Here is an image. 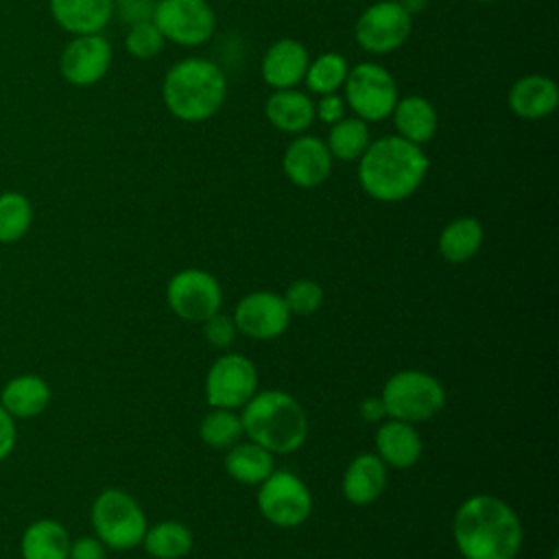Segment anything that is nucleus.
<instances>
[{
    "mask_svg": "<svg viewBox=\"0 0 559 559\" xmlns=\"http://www.w3.org/2000/svg\"><path fill=\"white\" fill-rule=\"evenodd\" d=\"M452 535L465 559H513L524 537L518 513L489 493H476L459 507Z\"/></svg>",
    "mask_w": 559,
    "mask_h": 559,
    "instance_id": "1",
    "label": "nucleus"
},
{
    "mask_svg": "<svg viewBox=\"0 0 559 559\" xmlns=\"http://www.w3.org/2000/svg\"><path fill=\"white\" fill-rule=\"evenodd\" d=\"M428 168L430 159L421 146L400 135H382L358 157V181L371 199L397 203L417 192Z\"/></svg>",
    "mask_w": 559,
    "mask_h": 559,
    "instance_id": "2",
    "label": "nucleus"
},
{
    "mask_svg": "<svg viewBox=\"0 0 559 559\" xmlns=\"http://www.w3.org/2000/svg\"><path fill=\"white\" fill-rule=\"evenodd\" d=\"M225 98V72L203 57L177 61L162 81V100L181 122H203L212 118L223 107Z\"/></svg>",
    "mask_w": 559,
    "mask_h": 559,
    "instance_id": "3",
    "label": "nucleus"
},
{
    "mask_svg": "<svg viewBox=\"0 0 559 559\" xmlns=\"http://www.w3.org/2000/svg\"><path fill=\"white\" fill-rule=\"evenodd\" d=\"M249 441L271 454H290L308 437V417L301 404L284 391H258L240 413Z\"/></svg>",
    "mask_w": 559,
    "mask_h": 559,
    "instance_id": "4",
    "label": "nucleus"
},
{
    "mask_svg": "<svg viewBox=\"0 0 559 559\" xmlns=\"http://www.w3.org/2000/svg\"><path fill=\"white\" fill-rule=\"evenodd\" d=\"M380 400L391 419L417 424L435 417L443 408L445 391L430 373L404 369L384 382Z\"/></svg>",
    "mask_w": 559,
    "mask_h": 559,
    "instance_id": "5",
    "label": "nucleus"
},
{
    "mask_svg": "<svg viewBox=\"0 0 559 559\" xmlns=\"http://www.w3.org/2000/svg\"><path fill=\"white\" fill-rule=\"evenodd\" d=\"M343 90L345 103L356 118L365 122H380L389 118L400 98L393 74L376 61H360L349 68Z\"/></svg>",
    "mask_w": 559,
    "mask_h": 559,
    "instance_id": "6",
    "label": "nucleus"
},
{
    "mask_svg": "<svg viewBox=\"0 0 559 559\" xmlns=\"http://www.w3.org/2000/svg\"><path fill=\"white\" fill-rule=\"evenodd\" d=\"M92 524L98 539L116 550L135 548L148 528L140 504L120 489H105L94 500Z\"/></svg>",
    "mask_w": 559,
    "mask_h": 559,
    "instance_id": "7",
    "label": "nucleus"
},
{
    "mask_svg": "<svg viewBox=\"0 0 559 559\" xmlns=\"http://www.w3.org/2000/svg\"><path fill=\"white\" fill-rule=\"evenodd\" d=\"M258 509L275 526L293 528L312 513V496L306 483L286 469L271 472L258 489Z\"/></svg>",
    "mask_w": 559,
    "mask_h": 559,
    "instance_id": "8",
    "label": "nucleus"
},
{
    "mask_svg": "<svg viewBox=\"0 0 559 559\" xmlns=\"http://www.w3.org/2000/svg\"><path fill=\"white\" fill-rule=\"evenodd\" d=\"M153 24L166 41L201 46L214 35L216 15L207 0H157Z\"/></svg>",
    "mask_w": 559,
    "mask_h": 559,
    "instance_id": "9",
    "label": "nucleus"
},
{
    "mask_svg": "<svg viewBox=\"0 0 559 559\" xmlns=\"http://www.w3.org/2000/svg\"><path fill=\"white\" fill-rule=\"evenodd\" d=\"M413 31L408 15L397 0H378L369 4L356 20V41L371 55H389L397 50Z\"/></svg>",
    "mask_w": 559,
    "mask_h": 559,
    "instance_id": "10",
    "label": "nucleus"
},
{
    "mask_svg": "<svg viewBox=\"0 0 559 559\" xmlns=\"http://www.w3.org/2000/svg\"><path fill=\"white\" fill-rule=\"evenodd\" d=\"M258 393V369L242 354H225L205 376V400L212 408H242Z\"/></svg>",
    "mask_w": 559,
    "mask_h": 559,
    "instance_id": "11",
    "label": "nucleus"
},
{
    "mask_svg": "<svg viewBox=\"0 0 559 559\" xmlns=\"http://www.w3.org/2000/svg\"><path fill=\"white\" fill-rule=\"evenodd\" d=\"M170 310L186 319L203 323L221 310L223 290L214 275L201 269H183L170 277L166 288Z\"/></svg>",
    "mask_w": 559,
    "mask_h": 559,
    "instance_id": "12",
    "label": "nucleus"
},
{
    "mask_svg": "<svg viewBox=\"0 0 559 559\" xmlns=\"http://www.w3.org/2000/svg\"><path fill=\"white\" fill-rule=\"evenodd\" d=\"M236 330L255 341H271L284 334L290 323V312L284 297L271 290H255L245 295L234 310Z\"/></svg>",
    "mask_w": 559,
    "mask_h": 559,
    "instance_id": "13",
    "label": "nucleus"
},
{
    "mask_svg": "<svg viewBox=\"0 0 559 559\" xmlns=\"http://www.w3.org/2000/svg\"><path fill=\"white\" fill-rule=\"evenodd\" d=\"M111 44L98 35H76L61 52V76L79 87L98 83L111 66Z\"/></svg>",
    "mask_w": 559,
    "mask_h": 559,
    "instance_id": "14",
    "label": "nucleus"
},
{
    "mask_svg": "<svg viewBox=\"0 0 559 559\" xmlns=\"http://www.w3.org/2000/svg\"><path fill=\"white\" fill-rule=\"evenodd\" d=\"M334 159L325 142L317 135L295 138L282 157L284 175L297 188H317L332 175Z\"/></svg>",
    "mask_w": 559,
    "mask_h": 559,
    "instance_id": "15",
    "label": "nucleus"
},
{
    "mask_svg": "<svg viewBox=\"0 0 559 559\" xmlns=\"http://www.w3.org/2000/svg\"><path fill=\"white\" fill-rule=\"evenodd\" d=\"M310 63L306 46L293 37L273 41L262 57V81L273 90H288L304 81Z\"/></svg>",
    "mask_w": 559,
    "mask_h": 559,
    "instance_id": "16",
    "label": "nucleus"
},
{
    "mask_svg": "<svg viewBox=\"0 0 559 559\" xmlns=\"http://www.w3.org/2000/svg\"><path fill=\"white\" fill-rule=\"evenodd\" d=\"M507 103L518 118L542 120L557 109L559 87L550 76L526 74L509 87Z\"/></svg>",
    "mask_w": 559,
    "mask_h": 559,
    "instance_id": "17",
    "label": "nucleus"
},
{
    "mask_svg": "<svg viewBox=\"0 0 559 559\" xmlns=\"http://www.w3.org/2000/svg\"><path fill=\"white\" fill-rule=\"evenodd\" d=\"M376 452L384 465L406 469L421 456V437L413 424L391 419L376 430Z\"/></svg>",
    "mask_w": 559,
    "mask_h": 559,
    "instance_id": "18",
    "label": "nucleus"
},
{
    "mask_svg": "<svg viewBox=\"0 0 559 559\" xmlns=\"http://www.w3.org/2000/svg\"><path fill=\"white\" fill-rule=\"evenodd\" d=\"M50 13L63 31L92 35L109 24L114 0H50Z\"/></svg>",
    "mask_w": 559,
    "mask_h": 559,
    "instance_id": "19",
    "label": "nucleus"
},
{
    "mask_svg": "<svg viewBox=\"0 0 559 559\" xmlns=\"http://www.w3.org/2000/svg\"><path fill=\"white\" fill-rule=\"evenodd\" d=\"M386 487V465L378 454H358L343 474V496L352 504H369Z\"/></svg>",
    "mask_w": 559,
    "mask_h": 559,
    "instance_id": "20",
    "label": "nucleus"
},
{
    "mask_svg": "<svg viewBox=\"0 0 559 559\" xmlns=\"http://www.w3.org/2000/svg\"><path fill=\"white\" fill-rule=\"evenodd\" d=\"M266 120L284 133H301L314 122V103L308 94L288 87L273 90L264 105Z\"/></svg>",
    "mask_w": 559,
    "mask_h": 559,
    "instance_id": "21",
    "label": "nucleus"
},
{
    "mask_svg": "<svg viewBox=\"0 0 559 559\" xmlns=\"http://www.w3.org/2000/svg\"><path fill=\"white\" fill-rule=\"evenodd\" d=\"M393 127H395V135L421 146L426 142L432 140V135L437 133V109L432 107V103L424 96L411 94L404 98H397L393 111Z\"/></svg>",
    "mask_w": 559,
    "mask_h": 559,
    "instance_id": "22",
    "label": "nucleus"
},
{
    "mask_svg": "<svg viewBox=\"0 0 559 559\" xmlns=\"http://www.w3.org/2000/svg\"><path fill=\"white\" fill-rule=\"evenodd\" d=\"M225 469L240 485H260L273 472V454L253 441H238L225 454Z\"/></svg>",
    "mask_w": 559,
    "mask_h": 559,
    "instance_id": "23",
    "label": "nucleus"
},
{
    "mask_svg": "<svg viewBox=\"0 0 559 559\" xmlns=\"http://www.w3.org/2000/svg\"><path fill=\"white\" fill-rule=\"evenodd\" d=\"M483 225L474 216H459L450 221L439 234V253L443 260L459 264L474 258L483 245Z\"/></svg>",
    "mask_w": 559,
    "mask_h": 559,
    "instance_id": "24",
    "label": "nucleus"
},
{
    "mask_svg": "<svg viewBox=\"0 0 559 559\" xmlns=\"http://www.w3.org/2000/svg\"><path fill=\"white\" fill-rule=\"evenodd\" d=\"M22 555L24 559H68V531L52 520H39L31 524L22 537Z\"/></svg>",
    "mask_w": 559,
    "mask_h": 559,
    "instance_id": "25",
    "label": "nucleus"
},
{
    "mask_svg": "<svg viewBox=\"0 0 559 559\" xmlns=\"http://www.w3.org/2000/svg\"><path fill=\"white\" fill-rule=\"evenodd\" d=\"M50 400L48 384L37 376H20L2 391V408L9 415L33 417L39 415Z\"/></svg>",
    "mask_w": 559,
    "mask_h": 559,
    "instance_id": "26",
    "label": "nucleus"
},
{
    "mask_svg": "<svg viewBox=\"0 0 559 559\" xmlns=\"http://www.w3.org/2000/svg\"><path fill=\"white\" fill-rule=\"evenodd\" d=\"M142 544L155 559H181L192 550V533L186 524L166 520L146 528Z\"/></svg>",
    "mask_w": 559,
    "mask_h": 559,
    "instance_id": "27",
    "label": "nucleus"
},
{
    "mask_svg": "<svg viewBox=\"0 0 559 559\" xmlns=\"http://www.w3.org/2000/svg\"><path fill=\"white\" fill-rule=\"evenodd\" d=\"M332 159H341V162H354L358 159L365 148L371 142L369 135V127L365 120L360 118H341L338 122L330 124L328 131V140H323Z\"/></svg>",
    "mask_w": 559,
    "mask_h": 559,
    "instance_id": "28",
    "label": "nucleus"
},
{
    "mask_svg": "<svg viewBox=\"0 0 559 559\" xmlns=\"http://www.w3.org/2000/svg\"><path fill=\"white\" fill-rule=\"evenodd\" d=\"M347 72H349V63L343 55L321 52L319 57H314L308 63L304 81L312 94L323 96V94H334L336 90H341L347 79Z\"/></svg>",
    "mask_w": 559,
    "mask_h": 559,
    "instance_id": "29",
    "label": "nucleus"
},
{
    "mask_svg": "<svg viewBox=\"0 0 559 559\" xmlns=\"http://www.w3.org/2000/svg\"><path fill=\"white\" fill-rule=\"evenodd\" d=\"M201 441L214 450H229L234 443H238L245 435L240 415H236L229 408H214L210 411L201 426H199Z\"/></svg>",
    "mask_w": 559,
    "mask_h": 559,
    "instance_id": "30",
    "label": "nucleus"
},
{
    "mask_svg": "<svg viewBox=\"0 0 559 559\" xmlns=\"http://www.w3.org/2000/svg\"><path fill=\"white\" fill-rule=\"evenodd\" d=\"M33 221V207L20 192L0 194V242H13L26 234Z\"/></svg>",
    "mask_w": 559,
    "mask_h": 559,
    "instance_id": "31",
    "label": "nucleus"
},
{
    "mask_svg": "<svg viewBox=\"0 0 559 559\" xmlns=\"http://www.w3.org/2000/svg\"><path fill=\"white\" fill-rule=\"evenodd\" d=\"M164 41L166 39L159 33V28L153 24V20H146L129 26L124 37V48L135 59H153L162 52Z\"/></svg>",
    "mask_w": 559,
    "mask_h": 559,
    "instance_id": "32",
    "label": "nucleus"
},
{
    "mask_svg": "<svg viewBox=\"0 0 559 559\" xmlns=\"http://www.w3.org/2000/svg\"><path fill=\"white\" fill-rule=\"evenodd\" d=\"M284 304L290 314H312L323 304V288L314 280H297L286 288Z\"/></svg>",
    "mask_w": 559,
    "mask_h": 559,
    "instance_id": "33",
    "label": "nucleus"
},
{
    "mask_svg": "<svg viewBox=\"0 0 559 559\" xmlns=\"http://www.w3.org/2000/svg\"><path fill=\"white\" fill-rule=\"evenodd\" d=\"M236 334H238L236 323L227 314L216 312V314H212L210 319L203 321V336L214 347H229L234 343Z\"/></svg>",
    "mask_w": 559,
    "mask_h": 559,
    "instance_id": "34",
    "label": "nucleus"
},
{
    "mask_svg": "<svg viewBox=\"0 0 559 559\" xmlns=\"http://www.w3.org/2000/svg\"><path fill=\"white\" fill-rule=\"evenodd\" d=\"M153 0H114V13L120 17L124 24H138L153 20Z\"/></svg>",
    "mask_w": 559,
    "mask_h": 559,
    "instance_id": "35",
    "label": "nucleus"
},
{
    "mask_svg": "<svg viewBox=\"0 0 559 559\" xmlns=\"http://www.w3.org/2000/svg\"><path fill=\"white\" fill-rule=\"evenodd\" d=\"M345 98L334 94H323L319 96V100L314 103V118H319L325 124H334L341 118H345Z\"/></svg>",
    "mask_w": 559,
    "mask_h": 559,
    "instance_id": "36",
    "label": "nucleus"
},
{
    "mask_svg": "<svg viewBox=\"0 0 559 559\" xmlns=\"http://www.w3.org/2000/svg\"><path fill=\"white\" fill-rule=\"evenodd\" d=\"M68 559H105V544L96 537H81L70 544Z\"/></svg>",
    "mask_w": 559,
    "mask_h": 559,
    "instance_id": "37",
    "label": "nucleus"
},
{
    "mask_svg": "<svg viewBox=\"0 0 559 559\" xmlns=\"http://www.w3.org/2000/svg\"><path fill=\"white\" fill-rule=\"evenodd\" d=\"M15 441V426L11 415L0 406V461L11 452Z\"/></svg>",
    "mask_w": 559,
    "mask_h": 559,
    "instance_id": "38",
    "label": "nucleus"
},
{
    "mask_svg": "<svg viewBox=\"0 0 559 559\" xmlns=\"http://www.w3.org/2000/svg\"><path fill=\"white\" fill-rule=\"evenodd\" d=\"M360 417L362 419H367V421H380L384 415H386V411H384V404H382V400L380 397H365L362 402H360Z\"/></svg>",
    "mask_w": 559,
    "mask_h": 559,
    "instance_id": "39",
    "label": "nucleus"
},
{
    "mask_svg": "<svg viewBox=\"0 0 559 559\" xmlns=\"http://www.w3.org/2000/svg\"><path fill=\"white\" fill-rule=\"evenodd\" d=\"M400 7L408 13V15H415V13H421L428 4V0H397Z\"/></svg>",
    "mask_w": 559,
    "mask_h": 559,
    "instance_id": "40",
    "label": "nucleus"
},
{
    "mask_svg": "<svg viewBox=\"0 0 559 559\" xmlns=\"http://www.w3.org/2000/svg\"><path fill=\"white\" fill-rule=\"evenodd\" d=\"M476 2H493V0H476Z\"/></svg>",
    "mask_w": 559,
    "mask_h": 559,
    "instance_id": "41",
    "label": "nucleus"
},
{
    "mask_svg": "<svg viewBox=\"0 0 559 559\" xmlns=\"http://www.w3.org/2000/svg\"><path fill=\"white\" fill-rule=\"evenodd\" d=\"M153 2H157V0H153Z\"/></svg>",
    "mask_w": 559,
    "mask_h": 559,
    "instance_id": "42",
    "label": "nucleus"
}]
</instances>
